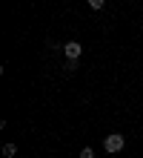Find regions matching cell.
<instances>
[{"label":"cell","mask_w":143,"mask_h":158,"mask_svg":"<svg viewBox=\"0 0 143 158\" xmlns=\"http://www.w3.org/2000/svg\"><path fill=\"white\" fill-rule=\"evenodd\" d=\"M63 55H66L72 63H77V58L83 55V46H80L77 40H69V43H63Z\"/></svg>","instance_id":"7a4b0ae2"},{"label":"cell","mask_w":143,"mask_h":158,"mask_svg":"<svg viewBox=\"0 0 143 158\" xmlns=\"http://www.w3.org/2000/svg\"><path fill=\"white\" fill-rule=\"evenodd\" d=\"M77 158H94V150H92V147H83Z\"/></svg>","instance_id":"277c9868"},{"label":"cell","mask_w":143,"mask_h":158,"mask_svg":"<svg viewBox=\"0 0 143 158\" xmlns=\"http://www.w3.org/2000/svg\"><path fill=\"white\" fill-rule=\"evenodd\" d=\"M3 155H6V158L17 155V147H14V144H3Z\"/></svg>","instance_id":"3957f363"},{"label":"cell","mask_w":143,"mask_h":158,"mask_svg":"<svg viewBox=\"0 0 143 158\" xmlns=\"http://www.w3.org/2000/svg\"><path fill=\"white\" fill-rule=\"evenodd\" d=\"M123 147H126V138H123L120 132H112V135H106V138H103V150H106L109 155H117Z\"/></svg>","instance_id":"6da1fadb"},{"label":"cell","mask_w":143,"mask_h":158,"mask_svg":"<svg viewBox=\"0 0 143 158\" xmlns=\"http://www.w3.org/2000/svg\"><path fill=\"white\" fill-rule=\"evenodd\" d=\"M89 6L92 9H103V6H106V0H89Z\"/></svg>","instance_id":"5b68a950"}]
</instances>
